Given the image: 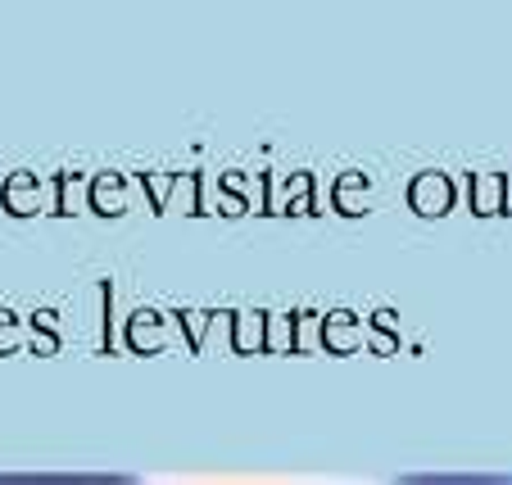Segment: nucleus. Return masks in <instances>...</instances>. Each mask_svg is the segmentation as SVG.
I'll return each instance as SVG.
<instances>
[{
    "instance_id": "f03ea898",
    "label": "nucleus",
    "mask_w": 512,
    "mask_h": 485,
    "mask_svg": "<svg viewBox=\"0 0 512 485\" xmlns=\"http://www.w3.org/2000/svg\"><path fill=\"white\" fill-rule=\"evenodd\" d=\"M395 485H512V481H499V476H404Z\"/></svg>"
},
{
    "instance_id": "f257e3e1",
    "label": "nucleus",
    "mask_w": 512,
    "mask_h": 485,
    "mask_svg": "<svg viewBox=\"0 0 512 485\" xmlns=\"http://www.w3.org/2000/svg\"><path fill=\"white\" fill-rule=\"evenodd\" d=\"M0 485H141L136 476H91V472H82V476H55V472H0Z\"/></svg>"
}]
</instances>
